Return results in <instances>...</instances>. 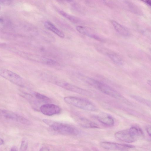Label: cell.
<instances>
[{
    "label": "cell",
    "instance_id": "obj_5",
    "mask_svg": "<svg viewBox=\"0 0 151 151\" xmlns=\"http://www.w3.org/2000/svg\"><path fill=\"white\" fill-rule=\"evenodd\" d=\"M0 76L18 86L24 85L22 78L14 72L8 69L0 68Z\"/></svg>",
    "mask_w": 151,
    "mask_h": 151
},
{
    "label": "cell",
    "instance_id": "obj_25",
    "mask_svg": "<svg viewBox=\"0 0 151 151\" xmlns=\"http://www.w3.org/2000/svg\"><path fill=\"white\" fill-rule=\"evenodd\" d=\"M0 9H1V6H0Z\"/></svg>",
    "mask_w": 151,
    "mask_h": 151
},
{
    "label": "cell",
    "instance_id": "obj_7",
    "mask_svg": "<svg viewBox=\"0 0 151 151\" xmlns=\"http://www.w3.org/2000/svg\"><path fill=\"white\" fill-rule=\"evenodd\" d=\"M56 84L58 86L69 91L85 95H89L90 92L86 90L68 83L57 81Z\"/></svg>",
    "mask_w": 151,
    "mask_h": 151
},
{
    "label": "cell",
    "instance_id": "obj_15",
    "mask_svg": "<svg viewBox=\"0 0 151 151\" xmlns=\"http://www.w3.org/2000/svg\"><path fill=\"white\" fill-rule=\"evenodd\" d=\"M108 56L115 63L118 65H121L123 63L121 58L115 53L108 52L106 53Z\"/></svg>",
    "mask_w": 151,
    "mask_h": 151
},
{
    "label": "cell",
    "instance_id": "obj_14",
    "mask_svg": "<svg viewBox=\"0 0 151 151\" xmlns=\"http://www.w3.org/2000/svg\"><path fill=\"white\" fill-rule=\"evenodd\" d=\"M76 29L79 32L83 35H88L95 39H96L98 37V35L91 33L90 32V30L83 26H77L76 27Z\"/></svg>",
    "mask_w": 151,
    "mask_h": 151
},
{
    "label": "cell",
    "instance_id": "obj_12",
    "mask_svg": "<svg viewBox=\"0 0 151 151\" xmlns=\"http://www.w3.org/2000/svg\"><path fill=\"white\" fill-rule=\"evenodd\" d=\"M111 23L115 30L120 35L125 37L129 35V31L125 27L114 20L111 21Z\"/></svg>",
    "mask_w": 151,
    "mask_h": 151
},
{
    "label": "cell",
    "instance_id": "obj_3",
    "mask_svg": "<svg viewBox=\"0 0 151 151\" xmlns=\"http://www.w3.org/2000/svg\"><path fill=\"white\" fill-rule=\"evenodd\" d=\"M66 103L81 109L89 111L96 110V106L90 101L78 97L68 96L64 98Z\"/></svg>",
    "mask_w": 151,
    "mask_h": 151
},
{
    "label": "cell",
    "instance_id": "obj_23",
    "mask_svg": "<svg viewBox=\"0 0 151 151\" xmlns=\"http://www.w3.org/2000/svg\"><path fill=\"white\" fill-rule=\"evenodd\" d=\"M145 3H146V4H148L150 6L151 5V2L150 1H143Z\"/></svg>",
    "mask_w": 151,
    "mask_h": 151
},
{
    "label": "cell",
    "instance_id": "obj_10",
    "mask_svg": "<svg viewBox=\"0 0 151 151\" xmlns=\"http://www.w3.org/2000/svg\"><path fill=\"white\" fill-rule=\"evenodd\" d=\"M97 118L100 122L105 125L111 126L114 124L113 118L106 114L103 113L99 114L97 116Z\"/></svg>",
    "mask_w": 151,
    "mask_h": 151
},
{
    "label": "cell",
    "instance_id": "obj_16",
    "mask_svg": "<svg viewBox=\"0 0 151 151\" xmlns=\"http://www.w3.org/2000/svg\"><path fill=\"white\" fill-rule=\"evenodd\" d=\"M59 13L62 16L72 22L77 23L79 21L78 19L76 17L68 14L63 11H60Z\"/></svg>",
    "mask_w": 151,
    "mask_h": 151
},
{
    "label": "cell",
    "instance_id": "obj_17",
    "mask_svg": "<svg viewBox=\"0 0 151 151\" xmlns=\"http://www.w3.org/2000/svg\"><path fill=\"white\" fill-rule=\"evenodd\" d=\"M34 95L37 99L44 102H49L50 100L47 96L37 92L35 93Z\"/></svg>",
    "mask_w": 151,
    "mask_h": 151
},
{
    "label": "cell",
    "instance_id": "obj_9",
    "mask_svg": "<svg viewBox=\"0 0 151 151\" xmlns=\"http://www.w3.org/2000/svg\"><path fill=\"white\" fill-rule=\"evenodd\" d=\"M100 145L104 148L112 150H121L127 148H133L135 147L134 146L130 145L107 142H101Z\"/></svg>",
    "mask_w": 151,
    "mask_h": 151
},
{
    "label": "cell",
    "instance_id": "obj_11",
    "mask_svg": "<svg viewBox=\"0 0 151 151\" xmlns=\"http://www.w3.org/2000/svg\"><path fill=\"white\" fill-rule=\"evenodd\" d=\"M78 123L81 127L85 128H98L96 124L85 118L80 117L77 119Z\"/></svg>",
    "mask_w": 151,
    "mask_h": 151
},
{
    "label": "cell",
    "instance_id": "obj_8",
    "mask_svg": "<svg viewBox=\"0 0 151 151\" xmlns=\"http://www.w3.org/2000/svg\"><path fill=\"white\" fill-rule=\"evenodd\" d=\"M40 110L44 115L51 116L59 113L60 112L61 109L57 105L52 104H45L41 106Z\"/></svg>",
    "mask_w": 151,
    "mask_h": 151
},
{
    "label": "cell",
    "instance_id": "obj_2",
    "mask_svg": "<svg viewBox=\"0 0 151 151\" xmlns=\"http://www.w3.org/2000/svg\"><path fill=\"white\" fill-rule=\"evenodd\" d=\"M142 134V132L140 129L132 127L129 129L116 132L114 136L119 140L129 143L135 141Z\"/></svg>",
    "mask_w": 151,
    "mask_h": 151
},
{
    "label": "cell",
    "instance_id": "obj_20",
    "mask_svg": "<svg viewBox=\"0 0 151 151\" xmlns=\"http://www.w3.org/2000/svg\"><path fill=\"white\" fill-rule=\"evenodd\" d=\"M40 151H50V150L48 148L46 147H43L40 149Z\"/></svg>",
    "mask_w": 151,
    "mask_h": 151
},
{
    "label": "cell",
    "instance_id": "obj_6",
    "mask_svg": "<svg viewBox=\"0 0 151 151\" xmlns=\"http://www.w3.org/2000/svg\"><path fill=\"white\" fill-rule=\"evenodd\" d=\"M0 117H3L24 124L29 125L30 121L19 115L8 110L0 109Z\"/></svg>",
    "mask_w": 151,
    "mask_h": 151
},
{
    "label": "cell",
    "instance_id": "obj_4",
    "mask_svg": "<svg viewBox=\"0 0 151 151\" xmlns=\"http://www.w3.org/2000/svg\"><path fill=\"white\" fill-rule=\"evenodd\" d=\"M84 81L106 94L115 98L121 97L120 95L116 91L105 83L88 77H86Z\"/></svg>",
    "mask_w": 151,
    "mask_h": 151
},
{
    "label": "cell",
    "instance_id": "obj_22",
    "mask_svg": "<svg viewBox=\"0 0 151 151\" xmlns=\"http://www.w3.org/2000/svg\"><path fill=\"white\" fill-rule=\"evenodd\" d=\"M10 1H0V2H2V3L4 4H8L11 2Z\"/></svg>",
    "mask_w": 151,
    "mask_h": 151
},
{
    "label": "cell",
    "instance_id": "obj_13",
    "mask_svg": "<svg viewBox=\"0 0 151 151\" xmlns=\"http://www.w3.org/2000/svg\"><path fill=\"white\" fill-rule=\"evenodd\" d=\"M44 25L47 29L52 31L60 37L61 38L64 37V35L63 32L57 28L51 22L49 21H46L44 23Z\"/></svg>",
    "mask_w": 151,
    "mask_h": 151
},
{
    "label": "cell",
    "instance_id": "obj_24",
    "mask_svg": "<svg viewBox=\"0 0 151 151\" xmlns=\"http://www.w3.org/2000/svg\"><path fill=\"white\" fill-rule=\"evenodd\" d=\"M4 143V141L0 137V145Z\"/></svg>",
    "mask_w": 151,
    "mask_h": 151
},
{
    "label": "cell",
    "instance_id": "obj_21",
    "mask_svg": "<svg viewBox=\"0 0 151 151\" xmlns=\"http://www.w3.org/2000/svg\"><path fill=\"white\" fill-rule=\"evenodd\" d=\"M10 151H18V150L16 147L13 146L11 149Z\"/></svg>",
    "mask_w": 151,
    "mask_h": 151
},
{
    "label": "cell",
    "instance_id": "obj_1",
    "mask_svg": "<svg viewBox=\"0 0 151 151\" xmlns=\"http://www.w3.org/2000/svg\"><path fill=\"white\" fill-rule=\"evenodd\" d=\"M42 121L54 132L60 134L76 135L78 134L79 132L77 128L68 124L49 119H43Z\"/></svg>",
    "mask_w": 151,
    "mask_h": 151
},
{
    "label": "cell",
    "instance_id": "obj_18",
    "mask_svg": "<svg viewBox=\"0 0 151 151\" xmlns=\"http://www.w3.org/2000/svg\"><path fill=\"white\" fill-rule=\"evenodd\" d=\"M28 146L27 141L25 140H23L20 146L21 151H25L27 149Z\"/></svg>",
    "mask_w": 151,
    "mask_h": 151
},
{
    "label": "cell",
    "instance_id": "obj_19",
    "mask_svg": "<svg viewBox=\"0 0 151 151\" xmlns=\"http://www.w3.org/2000/svg\"><path fill=\"white\" fill-rule=\"evenodd\" d=\"M146 130L148 134L150 137L151 135V129L150 126H148L146 128Z\"/></svg>",
    "mask_w": 151,
    "mask_h": 151
}]
</instances>
